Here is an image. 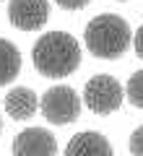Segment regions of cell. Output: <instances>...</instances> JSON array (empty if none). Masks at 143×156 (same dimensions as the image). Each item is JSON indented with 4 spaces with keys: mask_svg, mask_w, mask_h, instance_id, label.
<instances>
[{
    "mask_svg": "<svg viewBox=\"0 0 143 156\" xmlns=\"http://www.w3.org/2000/svg\"><path fill=\"white\" fill-rule=\"evenodd\" d=\"M31 60L44 78H68L81 65V44L68 31H47L34 44Z\"/></svg>",
    "mask_w": 143,
    "mask_h": 156,
    "instance_id": "obj_1",
    "label": "cell"
},
{
    "mask_svg": "<svg viewBox=\"0 0 143 156\" xmlns=\"http://www.w3.org/2000/svg\"><path fill=\"white\" fill-rule=\"evenodd\" d=\"M86 50L99 60H117L133 44V31L127 21L115 13H99L83 29Z\"/></svg>",
    "mask_w": 143,
    "mask_h": 156,
    "instance_id": "obj_2",
    "label": "cell"
},
{
    "mask_svg": "<svg viewBox=\"0 0 143 156\" xmlns=\"http://www.w3.org/2000/svg\"><path fill=\"white\" fill-rule=\"evenodd\" d=\"M122 96H125L122 83L115 76H107V73L91 76L86 81V86H83V104H86L94 115H102V117H107V115H112V112L120 109Z\"/></svg>",
    "mask_w": 143,
    "mask_h": 156,
    "instance_id": "obj_3",
    "label": "cell"
},
{
    "mask_svg": "<svg viewBox=\"0 0 143 156\" xmlns=\"http://www.w3.org/2000/svg\"><path fill=\"white\" fill-rule=\"evenodd\" d=\"M39 109L50 125H70L81 115V99L70 86H52L39 99Z\"/></svg>",
    "mask_w": 143,
    "mask_h": 156,
    "instance_id": "obj_4",
    "label": "cell"
},
{
    "mask_svg": "<svg viewBox=\"0 0 143 156\" xmlns=\"http://www.w3.org/2000/svg\"><path fill=\"white\" fill-rule=\"evenodd\" d=\"M50 18V0H11L8 21L18 31H37Z\"/></svg>",
    "mask_w": 143,
    "mask_h": 156,
    "instance_id": "obj_5",
    "label": "cell"
},
{
    "mask_svg": "<svg viewBox=\"0 0 143 156\" xmlns=\"http://www.w3.org/2000/svg\"><path fill=\"white\" fill-rule=\"evenodd\" d=\"M11 151L16 156H55L57 140L50 130H44V128H26L16 135Z\"/></svg>",
    "mask_w": 143,
    "mask_h": 156,
    "instance_id": "obj_6",
    "label": "cell"
},
{
    "mask_svg": "<svg viewBox=\"0 0 143 156\" xmlns=\"http://www.w3.org/2000/svg\"><path fill=\"white\" fill-rule=\"evenodd\" d=\"M65 156H112V146L102 133L86 130L68 140Z\"/></svg>",
    "mask_w": 143,
    "mask_h": 156,
    "instance_id": "obj_7",
    "label": "cell"
},
{
    "mask_svg": "<svg viewBox=\"0 0 143 156\" xmlns=\"http://www.w3.org/2000/svg\"><path fill=\"white\" fill-rule=\"evenodd\" d=\"M37 109H39V99L26 86H16V89H11L5 94V112L11 120H18V122L31 120L37 115Z\"/></svg>",
    "mask_w": 143,
    "mask_h": 156,
    "instance_id": "obj_8",
    "label": "cell"
},
{
    "mask_svg": "<svg viewBox=\"0 0 143 156\" xmlns=\"http://www.w3.org/2000/svg\"><path fill=\"white\" fill-rule=\"evenodd\" d=\"M21 73V52L13 42L0 37V86H8Z\"/></svg>",
    "mask_w": 143,
    "mask_h": 156,
    "instance_id": "obj_9",
    "label": "cell"
},
{
    "mask_svg": "<svg viewBox=\"0 0 143 156\" xmlns=\"http://www.w3.org/2000/svg\"><path fill=\"white\" fill-rule=\"evenodd\" d=\"M125 94L130 99V104H135L138 109H143V70H135L130 76V81L125 86Z\"/></svg>",
    "mask_w": 143,
    "mask_h": 156,
    "instance_id": "obj_10",
    "label": "cell"
},
{
    "mask_svg": "<svg viewBox=\"0 0 143 156\" xmlns=\"http://www.w3.org/2000/svg\"><path fill=\"white\" fill-rule=\"evenodd\" d=\"M127 151H130L133 156H143V125L133 130V135H130V146H127Z\"/></svg>",
    "mask_w": 143,
    "mask_h": 156,
    "instance_id": "obj_11",
    "label": "cell"
},
{
    "mask_svg": "<svg viewBox=\"0 0 143 156\" xmlns=\"http://www.w3.org/2000/svg\"><path fill=\"white\" fill-rule=\"evenodd\" d=\"M55 3L63 8V11H83L91 0H55Z\"/></svg>",
    "mask_w": 143,
    "mask_h": 156,
    "instance_id": "obj_12",
    "label": "cell"
},
{
    "mask_svg": "<svg viewBox=\"0 0 143 156\" xmlns=\"http://www.w3.org/2000/svg\"><path fill=\"white\" fill-rule=\"evenodd\" d=\"M133 44H135V55L143 60V23L135 29V37H133Z\"/></svg>",
    "mask_w": 143,
    "mask_h": 156,
    "instance_id": "obj_13",
    "label": "cell"
},
{
    "mask_svg": "<svg viewBox=\"0 0 143 156\" xmlns=\"http://www.w3.org/2000/svg\"><path fill=\"white\" fill-rule=\"evenodd\" d=\"M0 133H3V120H0Z\"/></svg>",
    "mask_w": 143,
    "mask_h": 156,
    "instance_id": "obj_14",
    "label": "cell"
},
{
    "mask_svg": "<svg viewBox=\"0 0 143 156\" xmlns=\"http://www.w3.org/2000/svg\"><path fill=\"white\" fill-rule=\"evenodd\" d=\"M120 3H127V0H120Z\"/></svg>",
    "mask_w": 143,
    "mask_h": 156,
    "instance_id": "obj_15",
    "label": "cell"
}]
</instances>
